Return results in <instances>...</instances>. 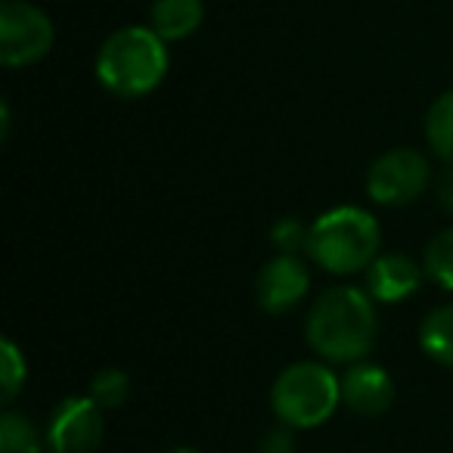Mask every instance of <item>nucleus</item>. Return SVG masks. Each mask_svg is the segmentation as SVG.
Here are the masks:
<instances>
[{
    "instance_id": "obj_1",
    "label": "nucleus",
    "mask_w": 453,
    "mask_h": 453,
    "mask_svg": "<svg viewBox=\"0 0 453 453\" xmlns=\"http://www.w3.org/2000/svg\"><path fill=\"white\" fill-rule=\"evenodd\" d=\"M376 298L360 286H329L314 298L304 317V339L320 360L351 366L366 360L376 345Z\"/></svg>"
},
{
    "instance_id": "obj_2",
    "label": "nucleus",
    "mask_w": 453,
    "mask_h": 453,
    "mask_svg": "<svg viewBox=\"0 0 453 453\" xmlns=\"http://www.w3.org/2000/svg\"><path fill=\"white\" fill-rule=\"evenodd\" d=\"M168 65V41L158 38L150 26H125L100 44L94 75L106 94L119 100H140L158 90Z\"/></svg>"
},
{
    "instance_id": "obj_3",
    "label": "nucleus",
    "mask_w": 453,
    "mask_h": 453,
    "mask_svg": "<svg viewBox=\"0 0 453 453\" xmlns=\"http://www.w3.org/2000/svg\"><path fill=\"white\" fill-rule=\"evenodd\" d=\"M382 249V230L372 211L360 205H335L311 220L308 258L333 277H351L376 261Z\"/></svg>"
},
{
    "instance_id": "obj_4",
    "label": "nucleus",
    "mask_w": 453,
    "mask_h": 453,
    "mask_svg": "<svg viewBox=\"0 0 453 453\" xmlns=\"http://www.w3.org/2000/svg\"><path fill=\"white\" fill-rule=\"evenodd\" d=\"M342 403V376L326 360H296L271 388V410L283 426L308 432L329 419Z\"/></svg>"
},
{
    "instance_id": "obj_5",
    "label": "nucleus",
    "mask_w": 453,
    "mask_h": 453,
    "mask_svg": "<svg viewBox=\"0 0 453 453\" xmlns=\"http://www.w3.org/2000/svg\"><path fill=\"white\" fill-rule=\"evenodd\" d=\"M57 44V26L41 7L28 0L0 4V63L7 69H26L47 57Z\"/></svg>"
},
{
    "instance_id": "obj_6",
    "label": "nucleus",
    "mask_w": 453,
    "mask_h": 453,
    "mask_svg": "<svg viewBox=\"0 0 453 453\" xmlns=\"http://www.w3.org/2000/svg\"><path fill=\"white\" fill-rule=\"evenodd\" d=\"M432 165L413 146L388 150L366 171V196L382 208H407L432 183Z\"/></svg>"
},
{
    "instance_id": "obj_7",
    "label": "nucleus",
    "mask_w": 453,
    "mask_h": 453,
    "mask_svg": "<svg viewBox=\"0 0 453 453\" xmlns=\"http://www.w3.org/2000/svg\"><path fill=\"white\" fill-rule=\"evenodd\" d=\"M106 410L90 395H69L53 407L44 438L50 453H96L106 432Z\"/></svg>"
},
{
    "instance_id": "obj_8",
    "label": "nucleus",
    "mask_w": 453,
    "mask_h": 453,
    "mask_svg": "<svg viewBox=\"0 0 453 453\" xmlns=\"http://www.w3.org/2000/svg\"><path fill=\"white\" fill-rule=\"evenodd\" d=\"M311 289V271L298 255L277 252L255 277V302L265 314H289Z\"/></svg>"
},
{
    "instance_id": "obj_9",
    "label": "nucleus",
    "mask_w": 453,
    "mask_h": 453,
    "mask_svg": "<svg viewBox=\"0 0 453 453\" xmlns=\"http://www.w3.org/2000/svg\"><path fill=\"white\" fill-rule=\"evenodd\" d=\"M342 403L357 416H382L395 403V379L370 360H357L342 372Z\"/></svg>"
},
{
    "instance_id": "obj_10",
    "label": "nucleus",
    "mask_w": 453,
    "mask_h": 453,
    "mask_svg": "<svg viewBox=\"0 0 453 453\" xmlns=\"http://www.w3.org/2000/svg\"><path fill=\"white\" fill-rule=\"evenodd\" d=\"M366 292L376 298L379 304H401L422 286V265L403 252H379L376 261L364 271Z\"/></svg>"
},
{
    "instance_id": "obj_11",
    "label": "nucleus",
    "mask_w": 453,
    "mask_h": 453,
    "mask_svg": "<svg viewBox=\"0 0 453 453\" xmlns=\"http://www.w3.org/2000/svg\"><path fill=\"white\" fill-rule=\"evenodd\" d=\"M205 22V0H152L146 26L168 44L187 41Z\"/></svg>"
},
{
    "instance_id": "obj_12",
    "label": "nucleus",
    "mask_w": 453,
    "mask_h": 453,
    "mask_svg": "<svg viewBox=\"0 0 453 453\" xmlns=\"http://www.w3.org/2000/svg\"><path fill=\"white\" fill-rule=\"evenodd\" d=\"M419 348L434 364L453 366V304H438L422 317Z\"/></svg>"
},
{
    "instance_id": "obj_13",
    "label": "nucleus",
    "mask_w": 453,
    "mask_h": 453,
    "mask_svg": "<svg viewBox=\"0 0 453 453\" xmlns=\"http://www.w3.org/2000/svg\"><path fill=\"white\" fill-rule=\"evenodd\" d=\"M47 438L19 410L7 407L0 416V453H44Z\"/></svg>"
},
{
    "instance_id": "obj_14",
    "label": "nucleus",
    "mask_w": 453,
    "mask_h": 453,
    "mask_svg": "<svg viewBox=\"0 0 453 453\" xmlns=\"http://www.w3.org/2000/svg\"><path fill=\"white\" fill-rule=\"evenodd\" d=\"M426 143L444 165H453V88L444 90L426 112Z\"/></svg>"
},
{
    "instance_id": "obj_15",
    "label": "nucleus",
    "mask_w": 453,
    "mask_h": 453,
    "mask_svg": "<svg viewBox=\"0 0 453 453\" xmlns=\"http://www.w3.org/2000/svg\"><path fill=\"white\" fill-rule=\"evenodd\" d=\"M422 271L434 286L453 292V226H444L428 240L422 252Z\"/></svg>"
},
{
    "instance_id": "obj_16",
    "label": "nucleus",
    "mask_w": 453,
    "mask_h": 453,
    "mask_svg": "<svg viewBox=\"0 0 453 453\" xmlns=\"http://www.w3.org/2000/svg\"><path fill=\"white\" fill-rule=\"evenodd\" d=\"M26 379H28L26 354L19 351V345L10 335H4V342H0V401H4V407H13L19 391L26 388Z\"/></svg>"
},
{
    "instance_id": "obj_17",
    "label": "nucleus",
    "mask_w": 453,
    "mask_h": 453,
    "mask_svg": "<svg viewBox=\"0 0 453 453\" xmlns=\"http://www.w3.org/2000/svg\"><path fill=\"white\" fill-rule=\"evenodd\" d=\"M88 395L100 403L103 410H119L131 397V376L119 366H106V370L94 372L88 385Z\"/></svg>"
},
{
    "instance_id": "obj_18",
    "label": "nucleus",
    "mask_w": 453,
    "mask_h": 453,
    "mask_svg": "<svg viewBox=\"0 0 453 453\" xmlns=\"http://www.w3.org/2000/svg\"><path fill=\"white\" fill-rule=\"evenodd\" d=\"M308 226L298 218H280L277 224L271 226V242L280 249V252H292L298 255L304 246H308Z\"/></svg>"
},
{
    "instance_id": "obj_19",
    "label": "nucleus",
    "mask_w": 453,
    "mask_h": 453,
    "mask_svg": "<svg viewBox=\"0 0 453 453\" xmlns=\"http://www.w3.org/2000/svg\"><path fill=\"white\" fill-rule=\"evenodd\" d=\"M255 453H296V428L283 426V422L277 428H267Z\"/></svg>"
},
{
    "instance_id": "obj_20",
    "label": "nucleus",
    "mask_w": 453,
    "mask_h": 453,
    "mask_svg": "<svg viewBox=\"0 0 453 453\" xmlns=\"http://www.w3.org/2000/svg\"><path fill=\"white\" fill-rule=\"evenodd\" d=\"M432 183H434V199H438V205L453 214V165H444V171H441Z\"/></svg>"
},
{
    "instance_id": "obj_21",
    "label": "nucleus",
    "mask_w": 453,
    "mask_h": 453,
    "mask_svg": "<svg viewBox=\"0 0 453 453\" xmlns=\"http://www.w3.org/2000/svg\"><path fill=\"white\" fill-rule=\"evenodd\" d=\"M168 453H202V450H196V447H171Z\"/></svg>"
}]
</instances>
